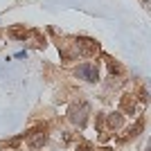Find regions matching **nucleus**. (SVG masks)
Masks as SVG:
<instances>
[{"label": "nucleus", "instance_id": "423d86ee", "mask_svg": "<svg viewBox=\"0 0 151 151\" xmlns=\"http://www.w3.org/2000/svg\"><path fill=\"white\" fill-rule=\"evenodd\" d=\"M12 34H14V36H25V29H20V27H14Z\"/></svg>", "mask_w": 151, "mask_h": 151}, {"label": "nucleus", "instance_id": "0eeeda50", "mask_svg": "<svg viewBox=\"0 0 151 151\" xmlns=\"http://www.w3.org/2000/svg\"><path fill=\"white\" fill-rule=\"evenodd\" d=\"M77 151H90V145H81V147H79Z\"/></svg>", "mask_w": 151, "mask_h": 151}, {"label": "nucleus", "instance_id": "f03ea898", "mask_svg": "<svg viewBox=\"0 0 151 151\" xmlns=\"http://www.w3.org/2000/svg\"><path fill=\"white\" fill-rule=\"evenodd\" d=\"M97 50H99V45L95 43L93 38H79V52H81L83 57H90Z\"/></svg>", "mask_w": 151, "mask_h": 151}, {"label": "nucleus", "instance_id": "20e7f679", "mask_svg": "<svg viewBox=\"0 0 151 151\" xmlns=\"http://www.w3.org/2000/svg\"><path fill=\"white\" fill-rule=\"evenodd\" d=\"M45 140H47L45 133H34V135H29V147L32 149H41L45 145Z\"/></svg>", "mask_w": 151, "mask_h": 151}, {"label": "nucleus", "instance_id": "f257e3e1", "mask_svg": "<svg viewBox=\"0 0 151 151\" xmlns=\"http://www.w3.org/2000/svg\"><path fill=\"white\" fill-rule=\"evenodd\" d=\"M77 75L81 77V79H86V81H97V79H99V72H97V68H95V65H90V63H83V65H79Z\"/></svg>", "mask_w": 151, "mask_h": 151}, {"label": "nucleus", "instance_id": "39448f33", "mask_svg": "<svg viewBox=\"0 0 151 151\" xmlns=\"http://www.w3.org/2000/svg\"><path fill=\"white\" fill-rule=\"evenodd\" d=\"M120 122H122L120 115H111V117H108V124L113 126V129H115V126H120Z\"/></svg>", "mask_w": 151, "mask_h": 151}, {"label": "nucleus", "instance_id": "7ed1b4c3", "mask_svg": "<svg viewBox=\"0 0 151 151\" xmlns=\"http://www.w3.org/2000/svg\"><path fill=\"white\" fill-rule=\"evenodd\" d=\"M86 113H88V106H86V104H81V108H72V122H77V124H83V120H86Z\"/></svg>", "mask_w": 151, "mask_h": 151}]
</instances>
